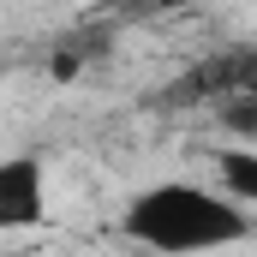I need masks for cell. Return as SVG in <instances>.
<instances>
[{
	"label": "cell",
	"instance_id": "obj_1",
	"mask_svg": "<svg viewBox=\"0 0 257 257\" xmlns=\"http://www.w3.org/2000/svg\"><path fill=\"white\" fill-rule=\"evenodd\" d=\"M120 233L132 245H150V251H209V245L251 239V215L227 186L203 192L192 180H162L126 203Z\"/></svg>",
	"mask_w": 257,
	"mask_h": 257
},
{
	"label": "cell",
	"instance_id": "obj_2",
	"mask_svg": "<svg viewBox=\"0 0 257 257\" xmlns=\"http://www.w3.org/2000/svg\"><path fill=\"white\" fill-rule=\"evenodd\" d=\"M227 96H257V48H227V54L186 66L156 102L162 108H209V102H227Z\"/></svg>",
	"mask_w": 257,
	"mask_h": 257
},
{
	"label": "cell",
	"instance_id": "obj_3",
	"mask_svg": "<svg viewBox=\"0 0 257 257\" xmlns=\"http://www.w3.org/2000/svg\"><path fill=\"white\" fill-rule=\"evenodd\" d=\"M42 215H48L42 162H36V156H6V162H0V233L36 227Z\"/></svg>",
	"mask_w": 257,
	"mask_h": 257
},
{
	"label": "cell",
	"instance_id": "obj_4",
	"mask_svg": "<svg viewBox=\"0 0 257 257\" xmlns=\"http://www.w3.org/2000/svg\"><path fill=\"white\" fill-rule=\"evenodd\" d=\"M215 174H221V186L239 197L245 209H257V150H221Z\"/></svg>",
	"mask_w": 257,
	"mask_h": 257
},
{
	"label": "cell",
	"instance_id": "obj_5",
	"mask_svg": "<svg viewBox=\"0 0 257 257\" xmlns=\"http://www.w3.org/2000/svg\"><path fill=\"white\" fill-rule=\"evenodd\" d=\"M215 120H221L227 138L257 144V96H227V102H215Z\"/></svg>",
	"mask_w": 257,
	"mask_h": 257
},
{
	"label": "cell",
	"instance_id": "obj_6",
	"mask_svg": "<svg viewBox=\"0 0 257 257\" xmlns=\"http://www.w3.org/2000/svg\"><path fill=\"white\" fill-rule=\"evenodd\" d=\"M132 18H168V12H186L192 0H120Z\"/></svg>",
	"mask_w": 257,
	"mask_h": 257
},
{
	"label": "cell",
	"instance_id": "obj_7",
	"mask_svg": "<svg viewBox=\"0 0 257 257\" xmlns=\"http://www.w3.org/2000/svg\"><path fill=\"white\" fill-rule=\"evenodd\" d=\"M78 72H84V54H72V48H60V54L48 60V78H54V84H72Z\"/></svg>",
	"mask_w": 257,
	"mask_h": 257
}]
</instances>
